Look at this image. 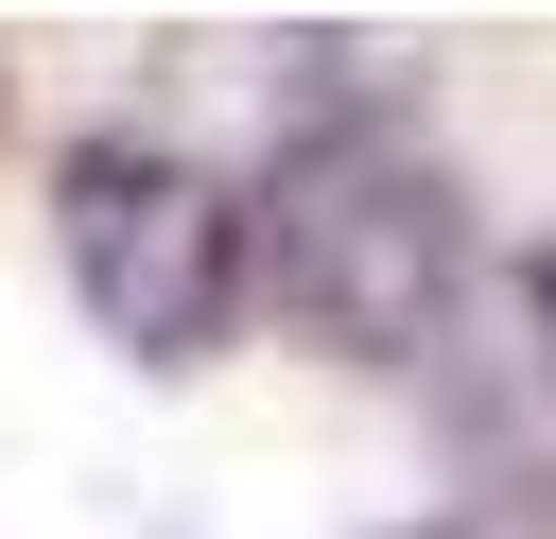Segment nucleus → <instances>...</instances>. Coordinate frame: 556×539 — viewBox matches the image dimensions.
<instances>
[{"label": "nucleus", "instance_id": "f257e3e1", "mask_svg": "<svg viewBox=\"0 0 556 539\" xmlns=\"http://www.w3.org/2000/svg\"><path fill=\"white\" fill-rule=\"evenodd\" d=\"M261 278L330 365H434L469 313V191L400 122H295L261 174Z\"/></svg>", "mask_w": 556, "mask_h": 539}, {"label": "nucleus", "instance_id": "f03ea898", "mask_svg": "<svg viewBox=\"0 0 556 539\" xmlns=\"http://www.w3.org/2000/svg\"><path fill=\"white\" fill-rule=\"evenodd\" d=\"M52 243H70V296L104 313L122 365H208L226 313H243V278H261V209L208 156L139 139V122H104V139L52 156Z\"/></svg>", "mask_w": 556, "mask_h": 539}, {"label": "nucleus", "instance_id": "7ed1b4c3", "mask_svg": "<svg viewBox=\"0 0 556 539\" xmlns=\"http://www.w3.org/2000/svg\"><path fill=\"white\" fill-rule=\"evenodd\" d=\"M452 383H469V469L521 487V522H539V504H556V261L469 278V313H452Z\"/></svg>", "mask_w": 556, "mask_h": 539}, {"label": "nucleus", "instance_id": "20e7f679", "mask_svg": "<svg viewBox=\"0 0 556 539\" xmlns=\"http://www.w3.org/2000/svg\"><path fill=\"white\" fill-rule=\"evenodd\" d=\"M486 539H556V504H539V522H486Z\"/></svg>", "mask_w": 556, "mask_h": 539}]
</instances>
